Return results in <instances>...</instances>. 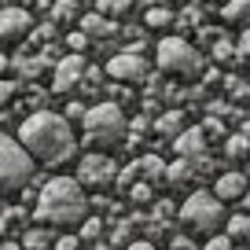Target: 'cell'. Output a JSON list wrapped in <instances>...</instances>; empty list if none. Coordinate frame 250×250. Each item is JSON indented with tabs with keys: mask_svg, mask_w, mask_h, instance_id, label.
Masks as SVG:
<instances>
[{
	"mask_svg": "<svg viewBox=\"0 0 250 250\" xmlns=\"http://www.w3.org/2000/svg\"><path fill=\"white\" fill-rule=\"evenodd\" d=\"M19 147L33 158V162L44 166H59L74 155V133L62 114L52 110H37L19 125Z\"/></svg>",
	"mask_w": 250,
	"mask_h": 250,
	"instance_id": "cell-1",
	"label": "cell"
},
{
	"mask_svg": "<svg viewBox=\"0 0 250 250\" xmlns=\"http://www.w3.org/2000/svg\"><path fill=\"white\" fill-rule=\"evenodd\" d=\"M33 217H37L44 228H74V225H85L88 199H85V191H81V184H78V180H70V177L48 180V184L37 191Z\"/></svg>",
	"mask_w": 250,
	"mask_h": 250,
	"instance_id": "cell-2",
	"label": "cell"
},
{
	"mask_svg": "<svg viewBox=\"0 0 250 250\" xmlns=\"http://www.w3.org/2000/svg\"><path fill=\"white\" fill-rule=\"evenodd\" d=\"M81 122H85V140L92 147H122L125 133H129V122L118 103H96L85 110Z\"/></svg>",
	"mask_w": 250,
	"mask_h": 250,
	"instance_id": "cell-3",
	"label": "cell"
},
{
	"mask_svg": "<svg viewBox=\"0 0 250 250\" xmlns=\"http://www.w3.org/2000/svg\"><path fill=\"white\" fill-rule=\"evenodd\" d=\"M225 203L213 199V191H191L180 206V225L188 232H199V235H217V228L225 225Z\"/></svg>",
	"mask_w": 250,
	"mask_h": 250,
	"instance_id": "cell-4",
	"label": "cell"
},
{
	"mask_svg": "<svg viewBox=\"0 0 250 250\" xmlns=\"http://www.w3.org/2000/svg\"><path fill=\"white\" fill-rule=\"evenodd\" d=\"M155 59H158V70L177 74V78L203 74V55H199L195 44H188L184 37H162L158 48H155Z\"/></svg>",
	"mask_w": 250,
	"mask_h": 250,
	"instance_id": "cell-5",
	"label": "cell"
},
{
	"mask_svg": "<svg viewBox=\"0 0 250 250\" xmlns=\"http://www.w3.org/2000/svg\"><path fill=\"white\" fill-rule=\"evenodd\" d=\"M33 177V158L19 147V140L0 133V191H15V188L30 184Z\"/></svg>",
	"mask_w": 250,
	"mask_h": 250,
	"instance_id": "cell-6",
	"label": "cell"
},
{
	"mask_svg": "<svg viewBox=\"0 0 250 250\" xmlns=\"http://www.w3.org/2000/svg\"><path fill=\"white\" fill-rule=\"evenodd\" d=\"M118 180V166L110 155H85L78 166V184L81 188H110Z\"/></svg>",
	"mask_w": 250,
	"mask_h": 250,
	"instance_id": "cell-7",
	"label": "cell"
},
{
	"mask_svg": "<svg viewBox=\"0 0 250 250\" xmlns=\"http://www.w3.org/2000/svg\"><path fill=\"white\" fill-rule=\"evenodd\" d=\"M107 74L114 81H144L147 78V59H144V44H129L107 62Z\"/></svg>",
	"mask_w": 250,
	"mask_h": 250,
	"instance_id": "cell-8",
	"label": "cell"
},
{
	"mask_svg": "<svg viewBox=\"0 0 250 250\" xmlns=\"http://www.w3.org/2000/svg\"><path fill=\"white\" fill-rule=\"evenodd\" d=\"M30 33H33V15L26 8H0V44H15Z\"/></svg>",
	"mask_w": 250,
	"mask_h": 250,
	"instance_id": "cell-9",
	"label": "cell"
},
{
	"mask_svg": "<svg viewBox=\"0 0 250 250\" xmlns=\"http://www.w3.org/2000/svg\"><path fill=\"white\" fill-rule=\"evenodd\" d=\"M85 55H62L59 62H55L52 70V92H70V88L81 85V78H85Z\"/></svg>",
	"mask_w": 250,
	"mask_h": 250,
	"instance_id": "cell-10",
	"label": "cell"
},
{
	"mask_svg": "<svg viewBox=\"0 0 250 250\" xmlns=\"http://www.w3.org/2000/svg\"><path fill=\"white\" fill-rule=\"evenodd\" d=\"M247 195V173L239 169H228L217 177V184H213V199H221V203H235V199Z\"/></svg>",
	"mask_w": 250,
	"mask_h": 250,
	"instance_id": "cell-11",
	"label": "cell"
},
{
	"mask_svg": "<svg viewBox=\"0 0 250 250\" xmlns=\"http://www.w3.org/2000/svg\"><path fill=\"white\" fill-rule=\"evenodd\" d=\"M15 70L22 74L26 81H37V78H44L48 70H55V62H52V52H37V55H19V59H15Z\"/></svg>",
	"mask_w": 250,
	"mask_h": 250,
	"instance_id": "cell-12",
	"label": "cell"
},
{
	"mask_svg": "<svg viewBox=\"0 0 250 250\" xmlns=\"http://www.w3.org/2000/svg\"><path fill=\"white\" fill-rule=\"evenodd\" d=\"M81 37L85 41H110L118 33V26L110 22V19H103L100 11H92V15H81Z\"/></svg>",
	"mask_w": 250,
	"mask_h": 250,
	"instance_id": "cell-13",
	"label": "cell"
},
{
	"mask_svg": "<svg viewBox=\"0 0 250 250\" xmlns=\"http://www.w3.org/2000/svg\"><path fill=\"white\" fill-rule=\"evenodd\" d=\"M173 147H177L180 158H203V155H206V136H203V129H184V133L173 140Z\"/></svg>",
	"mask_w": 250,
	"mask_h": 250,
	"instance_id": "cell-14",
	"label": "cell"
},
{
	"mask_svg": "<svg viewBox=\"0 0 250 250\" xmlns=\"http://www.w3.org/2000/svg\"><path fill=\"white\" fill-rule=\"evenodd\" d=\"M136 169H140L144 184H166V169H169V166L158 155H144V158H136Z\"/></svg>",
	"mask_w": 250,
	"mask_h": 250,
	"instance_id": "cell-15",
	"label": "cell"
},
{
	"mask_svg": "<svg viewBox=\"0 0 250 250\" xmlns=\"http://www.w3.org/2000/svg\"><path fill=\"white\" fill-rule=\"evenodd\" d=\"M70 22H81L78 0H55L52 4V26H70Z\"/></svg>",
	"mask_w": 250,
	"mask_h": 250,
	"instance_id": "cell-16",
	"label": "cell"
},
{
	"mask_svg": "<svg viewBox=\"0 0 250 250\" xmlns=\"http://www.w3.org/2000/svg\"><path fill=\"white\" fill-rule=\"evenodd\" d=\"M19 247H22V250H52L55 247V235L48 232V228H26Z\"/></svg>",
	"mask_w": 250,
	"mask_h": 250,
	"instance_id": "cell-17",
	"label": "cell"
},
{
	"mask_svg": "<svg viewBox=\"0 0 250 250\" xmlns=\"http://www.w3.org/2000/svg\"><path fill=\"white\" fill-rule=\"evenodd\" d=\"M155 129L162 136H173V140H177V136L184 133V110H162L158 122H155Z\"/></svg>",
	"mask_w": 250,
	"mask_h": 250,
	"instance_id": "cell-18",
	"label": "cell"
},
{
	"mask_svg": "<svg viewBox=\"0 0 250 250\" xmlns=\"http://www.w3.org/2000/svg\"><path fill=\"white\" fill-rule=\"evenodd\" d=\"M177 22V15H173L169 8H162V4H151L147 11H144V26L147 30H166V26Z\"/></svg>",
	"mask_w": 250,
	"mask_h": 250,
	"instance_id": "cell-19",
	"label": "cell"
},
{
	"mask_svg": "<svg viewBox=\"0 0 250 250\" xmlns=\"http://www.w3.org/2000/svg\"><path fill=\"white\" fill-rule=\"evenodd\" d=\"M191 177H199V173H195V162H191V158H177V162L166 169V184H188Z\"/></svg>",
	"mask_w": 250,
	"mask_h": 250,
	"instance_id": "cell-20",
	"label": "cell"
},
{
	"mask_svg": "<svg viewBox=\"0 0 250 250\" xmlns=\"http://www.w3.org/2000/svg\"><path fill=\"white\" fill-rule=\"evenodd\" d=\"M221 15H225V22H232V26H250V0H228Z\"/></svg>",
	"mask_w": 250,
	"mask_h": 250,
	"instance_id": "cell-21",
	"label": "cell"
},
{
	"mask_svg": "<svg viewBox=\"0 0 250 250\" xmlns=\"http://www.w3.org/2000/svg\"><path fill=\"white\" fill-rule=\"evenodd\" d=\"M225 225H228V232H225V235H228L232 243L250 239V213H235V217H228Z\"/></svg>",
	"mask_w": 250,
	"mask_h": 250,
	"instance_id": "cell-22",
	"label": "cell"
},
{
	"mask_svg": "<svg viewBox=\"0 0 250 250\" xmlns=\"http://www.w3.org/2000/svg\"><path fill=\"white\" fill-rule=\"evenodd\" d=\"M225 155L232 158V162H243V158H250V140H247L243 133L228 136V140H225Z\"/></svg>",
	"mask_w": 250,
	"mask_h": 250,
	"instance_id": "cell-23",
	"label": "cell"
},
{
	"mask_svg": "<svg viewBox=\"0 0 250 250\" xmlns=\"http://www.w3.org/2000/svg\"><path fill=\"white\" fill-rule=\"evenodd\" d=\"M129 8H133V0H96V11H100L103 19H110V22L122 19Z\"/></svg>",
	"mask_w": 250,
	"mask_h": 250,
	"instance_id": "cell-24",
	"label": "cell"
},
{
	"mask_svg": "<svg viewBox=\"0 0 250 250\" xmlns=\"http://www.w3.org/2000/svg\"><path fill=\"white\" fill-rule=\"evenodd\" d=\"M210 55H213V62H232V59H235V44H232L228 37H217V41L210 44Z\"/></svg>",
	"mask_w": 250,
	"mask_h": 250,
	"instance_id": "cell-25",
	"label": "cell"
},
{
	"mask_svg": "<svg viewBox=\"0 0 250 250\" xmlns=\"http://www.w3.org/2000/svg\"><path fill=\"white\" fill-rule=\"evenodd\" d=\"M225 92L232 96V100H250V81H243V78H225Z\"/></svg>",
	"mask_w": 250,
	"mask_h": 250,
	"instance_id": "cell-26",
	"label": "cell"
},
{
	"mask_svg": "<svg viewBox=\"0 0 250 250\" xmlns=\"http://www.w3.org/2000/svg\"><path fill=\"white\" fill-rule=\"evenodd\" d=\"M100 232H103V221H100V217H85V225H81V232H78V239H85V243H92V239H100Z\"/></svg>",
	"mask_w": 250,
	"mask_h": 250,
	"instance_id": "cell-27",
	"label": "cell"
},
{
	"mask_svg": "<svg viewBox=\"0 0 250 250\" xmlns=\"http://www.w3.org/2000/svg\"><path fill=\"white\" fill-rule=\"evenodd\" d=\"M177 26H180V30H199V26H203V11H199V8H188V11H180Z\"/></svg>",
	"mask_w": 250,
	"mask_h": 250,
	"instance_id": "cell-28",
	"label": "cell"
},
{
	"mask_svg": "<svg viewBox=\"0 0 250 250\" xmlns=\"http://www.w3.org/2000/svg\"><path fill=\"white\" fill-rule=\"evenodd\" d=\"M129 232H133V225H129V221L114 225V232H110V247H129Z\"/></svg>",
	"mask_w": 250,
	"mask_h": 250,
	"instance_id": "cell-29",
	"label": "cell"
},
{
	"mask_svg": "<svg viewBox=\"0 0 250 250\" xmlns=\"http://www.w3.org/2000/svg\"><path fill=\"white\" fill-rule=\"evenodd\" d=\"M151 195H155V191H151V184H144V180H136V184L129 188V199H133V203H151Z\"/></svg>",
	"mask_w": 250,
	"mask_h": 250,
	"instance_id": "cell-30",
	"label": "cell"
},
{
	"mask_svg": "<svg viewBox=\"0 0 250 250\" xmlns=\"http://www.w3.org/2000/svg\"><path fill=\"white\" fill-rule=\"evenodd\" d=\"M203 136H206V140H210V136H213V140H221V136H225V125H221V118H206V122H203Z\"/></svg>",
	"mask_w": 250,
	"mask_h": 250,
	"instance_id": "cell-31",
	"label": "cell"
},
{
	"mask_svg": "<svg viewBox=\"0 0 250 250\" xmlns=\"http://www.w3.org/2000/svg\"><path fill=\"white\" fill-rule=\"evenodd\" d=\"M235 59H239V62H250V26L243 30V37L235 41Z\"/></svg>",
	"mask_w": 250,
	"mask_h": 250,
	"instance_id": "cell-32",
	"label": "cell"
},
{
	"mask_svg": "<svg viewBox=\"0 0 250 250\" xmlns=\"http://www.w3.org/2000/svg\"><path fill=\"white\" fill-rule=\"evenodd\" d=\"M203 250H235V243L228 239L225 232H217V235H210V239H206V247Z\"/></svg>",
	"mask_w": 250,
	"mask_h": 250,
	"instance_id": "cell-33",
	"label": "cell"
},
{
	"mask_svg": "<svg viewBox=\"0 0 250 250\" xmlns=\"http://www.w3.org/2000/svg\"><path fill=\"white\" fill-rule=\"evenodd\" d=\"M15 92H19L15 81H4V78H0V107H8V103L15 100Z\"/></svg>",
	"mask_w": 250,
	"mask_h": 250,
	"instance_id": "cell-34",
	"label": "cell"
},
{
	"mask_svg": "<svg viewBox=\"0 0 250 250\" xmlns=\"http://www.w3.org/2000/svg\"><path fill=\"white\" fill-rule=\"evenodd\" d=\"M169 250H199V247H195V239H191V235L180 232V235H173V239H169Z\"/></svg>",
	"mask_w": 250,
	"mask_h": 250,
	"instance_id": "cell-35",
	"label": "cell"
},
{
	"mask_svg": "<svg viewBox=\"0 0 250 250\" xmlns=\"http://www.w3.org/2000/svg\"><path fill=\"white\" fill-rule=\"evenodd\" d=\"M78 247H81V239H78V235H59L52 250H78Z\"/></svg>",
	"mask_w": 250,
	"mask_h": 250,
	"instance_id": "cell-36",
	"label": "cell"
},
{
	"mask_svg": "<svg viewBox=\"0 0 250 250\" xmlns=\"http://www.w3.org/2000/svg\"><path fill=\"white\" fill-rule=\"evenodd\" d=\"M70 48H74V55H81V52L88 48V41L81 37V30H78V33H70Z\"/></svg>",
	"mask_w": 250,
	"mask_h": 250,
	"instance_id": "cell-37",
	"label": "cell"
},
{
	"mask_svg": "<svg viewBox=\"0 0 250 250\" xmlns=\"http://www.w3.org/2000/svg\"><path fill=\"white\" fill-rule=\"evenodd\" d=\"M125 250H155V243H151V239H133Z\"/></svg>",
	"mask_w": 250,
	"mask_h": 250,
	"instance_id": "cell-38",
	"label": "cell"
},
{
	"mask_svg": "<svg viewBox=\"0 0 250 250\" xmlns=\"http://www.w3.org/2000/svg\"><path fill=\"white\" fill-rule=\"evenodd\" d=\"M66 118H85V107L81 103H66Z\"/></svg>",
	"mask_w": 250,
	"mask_h": 250,
	"instance_id": "cell-39",
	"label": "cell"
},
{
	"mask_svg": "<svg viewBox=\"0 0 250 250\" xmlns=\"http://www.w3.org/2000/svg\"><path fill=\"white\" fill-rule=\"evenodd\" d=\"M243 210L250 213V188H247V195H243Z\"/></svg>",
	"mask_w": 250,
	"mask_h": 250,
	"instance_id": "cell-40",
	"label": "cell"
},
{
	"mask_svg": "<svg viewBox=\"0 0 250 250\" xmlns=\"http://www.w3.org/2000/svg\"><path fill=\"white\" fill-rule=\"evenodd\" d=\"M0 250H22V247H19V243H4Z\"/></svg>",
	"mask_w": 250,
	"mask_h": 250,
	"instance_id": "cell-41",
	"label": "cell"
},
{
	"mask_svg": "<svg viewBox=\"0 0 250 250\" xmlns=\"http://www.w3.org/2000/svg\"><path fill=\"white\" fill-rule=\"evenodd\" d=\"M243 136H247V140H250V122H243Z\"/></svg>",
	"mask_w": 250,
	"mask_h": 250,
	"instance_id": "cell-42",
	"label": "cell"
},
{
	"mask_svg": "<svg viewBox=\"0 0 250 250\" xmlns=\"http://www.w3.org/2000/svg\"><path fill=\"white\" fill-rule=\"evenodd\" d=\"M30 4H37V0H19V8H30Z\"/></svg>",
	"mask_w": 250,
	"mask_h": 250,
	"instance_id": "cell-43",
	"label": "cell"
},
{
	"mask_svg": "<svg viewBox=\"0 0 250 250\" xmlns=\"http://www.w3.org/2000/svg\"><path fill=\"white\" fill-rule=\"evenodd\" d=\"M4 232H8V221H4V217H0V235H4Z\"/></svg>",
	"mask_w": 250,
	"mask_h": 250,
	"instance_id": "cell-44",
	"label": "cell"
}]
</instances>
